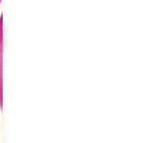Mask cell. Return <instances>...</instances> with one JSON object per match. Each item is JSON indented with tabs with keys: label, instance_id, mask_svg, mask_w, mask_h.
<instances>
[{
	"label": "cell",
	"instance_id": "obj_1",
	"mask_svg": "<svg viewBox=\"0 0 148 143\" xmlns=\"http://www.w3.org/2000/svg\"><path fill=\"white\" fill-rule=\"evenodd\" d=\"M3 53H4V31H3V15H0V111L3 110Z\"/></svg>",
	"mask_w": 148,
	"mask_h": 143
},
{
	"label": "cell",
	"instance_id": "obj_2",
	"mask_svg": "<svg viewBox=\"0 0 148 143\" xmlns=\"http://www.w3.org/2000/svg\"><path fill=\"white\" fill-rule=\"evenodd\" d=\"M0 3H1V0H0Z\"/></svg>",
	"mask_w": 148,
	"mask_h": 143
}]
</instances>
